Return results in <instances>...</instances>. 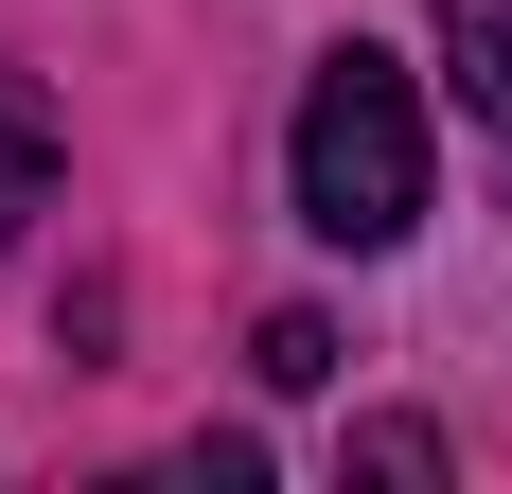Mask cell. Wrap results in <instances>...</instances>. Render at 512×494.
Instances as JSON below:
<instances>
[{
	"instance_id": "cell-1",
	"label": "cell",
	"mask_w": 512,
	"mask_h": 494,
	"mask_svg": "<svg viewBox=\"0 0 512 494\" xmlns=\"http://www.w3.org/2000/svg\"><path fill=\"white\" fill-rule=\"evenodd\" d=\"M283 195L318 247H407L424 230V89L389 53H318L301 124H283Z\"/></svg>"
},
{
	"instance_id": "cell-2",
	"label": "cell",
	"mask_w": 512,
	"mask_h": 494,
	"mask_svg": "<svg viewBox=\"0 0 512 494\" xmlns=\"http://www.w3.org/2000/svg\"><path fill=\"white\" fill-rule=\"evenodd\" d=\"M442 53H460V106L512 142V0H442Z\"/></svg>"
},
{
	"instance_id": "cell-3",
	"label": "cell",
	"mask_w": 512,
	"mask_h": 494,
	"mask_svg": "<svg viewBox=\"0 0 512 494\" xmlns=\"http://www.w3.org/2000/svg\"><path fill=\"white\" fill-rule=\"evenodd\" d=\"M53 195V124H36V106H18V89H0V230H18V212H36Z\"/></svg>"
}]
</instances>
